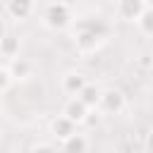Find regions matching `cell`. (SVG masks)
<instances>
[{
	"label": "cell",
	"mask_w": 153,
	"mask_h": 153,
	"mask_svg": "<svg viewBox=\"0 0 153 153\" xmlns=\"http://www.w3.org/2000/svg\"><path fill=\"white\" fill-rule=\"evenodd\" d=\"M76 98H79L81 103H86L88 108H98V103H100V88H98L96 84H86Z\"/></svg>",
	"instance_id": "cell-11"
},
{
	"label": "cell",
	"mask_w": 153,
	"mask_h": 153,
	"mask_svg": "<svg viewBox=\"0 0 153 153\" xmlns=\"http://www.w3.org/2000/svg\"><path fill=\"white\" fill-rule=\"evenodd\" d=\"M72 22H74L72 10H69V5L62 2V0H55V2H50V5L43 10V24H45L50 31H65V29L72 26Z\"/></svg>",
	"instance_id": "cell-2"
},
{
	"label": "cell",
	"mask_w": 153,
	"mask_h": 153,
	"mask_svg": "<svg viewBox=\"0 0 153 153\" xmlns=\"http://www.w3.org/2000/svg\"><path fill=\"white\" fill-rule=\"evenodd\" d=\"M136 24H139L141 33H146V36H151V38H153V7H146Z\"/></svg>",
	"instance_id": "cell-13"
},
{
	"label": "cell",
	"mask_w": 153,
	"mask_h": 153,
	"mask_svg": "<svg viewBox=\"0 0 153 153\" xmlns=\"http://www.w3.org/2000/svg\"><path fill=\"white\" fill-rule=\"evenodd\" d=\"M12 81H14V76H12L10 67L0 65V93H2V91H7V88L12 86Z\"/></svg>",
	"instance_id": "cell-14"
},
{
	"label": "cell",
	"mask_w": 153,
	"mask_h": 153,
	"mask_svg": "<svg viewBox=\"0 0 153 153\" xmlns=\"http://www.w3.org/2000/svg\"><path fill=\"white\" fill-rule=\"evenodd\" d=\"M143 146H146V153H153V129L148 131V136H146V141H143Z\"/></svg>",
	"instance_id": "cell-16"
},
{
	"label": "cell",
	"mask_w": 153,
	"mask_h": 153,
	"mask_svg": "<svg viewBox=\"0 0 153 153\" xmlns=\"http://www.w3.org/2000/svg\"><path fill=\"white\" fill-rule=\"evenodd\" d=\"M110 33V26L105 19L100 17H84L74 24V31H72V38H74V45L79 53H96L103 41L108 38Z\"/></svg>",
	"instance_id": "cell-1"
},
{
	"label": "cell",
	"mask_w": 153,
	"mask_h": 153,
	"mask_svg": "<svg viewBox=\"0 0 153 153\" xmlns=\"http://www.w3.org/2000/svg\"><path fill=\"white\" fill-rule=\"evenodd\" d=\"M7 12L12 19H26L33 12V0H7Z\"/></svg>",
	"instance_id": "cell-10"
},
{
	"label": "cell",
	"mask_w": 153,
	"mask_h": 153,
	"mask_svg": "<svg viewBox=\"0 0 153 153\" xmlns=\"http://www.w3.org/2000/svg\"><path fill=\"white\" fill-rule=\"evenodd\" d=\"M74 131H76V124H74L69 117H65V115H57V117L50 122V134H53L55 139H60V141L69 139Z\"/></svg>",
	"instance_id": "cell-8"
},
{
	"label": "cell",
	"mask_w": 153,
	"mask_h": 153,
	"mask_svg": "<svg viewBox=\"0 0 153 153\" xmlns=\"http://www.w3.org/2000/svg\"><path fill=\"white\" fill-rule=\"evenodd\" d=\"M143 10H146L143 0H117V17L122 22H139Z\"/></svg>",
	"instance_id": "cell-4"
},
{
	"label": "cell",
	"mask_w": 153,
	"mask_h": 153,
	"mask_svg": "<svg viewBox=\"0 0 153 153\" xmlns=\"http://www.w3.org/2000/svg\"><path fill=\"white\" fill-rule=\"evenodd\" d=\"M88 110H91V108H88L86 103H81L76 96H72V98L65 103L62 115H65V117H69L74 124H81V122H86V120H88Z\"/></svg>",
	"instance_id": "cell-5"
},
{
	"label": "cell",
	"mask_w": 153,
	"mask_h": 153,
	"mask_svg": "<svg viewBox=\"0 0 153 153\" xmlns=\"http://www.w3.org/2000/svg\"><path fill=\"white\" fill-rule=\"evenodd\" d=\"M86 84H88V81H86V76H84L81 72H67V74L62 76V81H60V88L72 98V96H79Z\"/></svg>",
	"instance_id": "cell-6"
},
{
	"label": "cell",
	"mask_w": 153,
	"mask_h": 153,
	"mask_svg": "<svg viewBox=\"0 0 153 153\" xmlns=\"http://www.w3.org/2000/svg\"><path fill=\"white\" fill-rule=\"evenodd\" d=\"M127 100H124V93L120 88H103L100 91V103L98 108L105 112V115H120L124 110Z\"/></svg>",
	"instance_id": "cell-3"
},
{
	"label": "cell",
	"mask_w": 153,
	"mask_h": 153,
	"mask_svg": "<svg viewBox=\"0 0 153 153\" xmlns=\"http://www.w3.org/2000/svg\"><path fill=\"white\" fill-rule=\"evenodd\" d=\"M60 153H88V139L79 131H74L69 139L62 141L60 146Z\"/></svg>",
	"instance_id": "cell-9"
},
{
	"label": "cell",
	"mask_w": 153,
	"mask_h": 153,
	"mask_svg": "<svg viewBox=\"0 0 153 153\" xmlns=\"http://www.w3.org/2000/svg\"><path fill=\"white\" fill-rule=\"evenodd\" d=\"M10 72L14 79H26V76H31V62L24 57H14V60H10Z\"/></svg>",
	"instance_id": "cell-12"
},
{
	"label": "cell",
	"mask_w": 153,
	"mask_h": 153,
	"mask_svg": "<svg viewBox=\"0 0 153 153\" xmlns=\"http://www.w3.org/2000/svg\"><path fill=\"white\" fill-rule=\"evenodd\" d=\"M31 153H60L53 143H36L33 148H31Z\"/></svg>",
	"instance_id": "cell-15"
},
{
	"label": "cell",
	"mask_w": 153,
	"mask_h": 153,
	"mask_svg": "<svg viewBox=\"0 0 153 153\" xmlns=\"http://www.w3.org/2000/svg\"><path fill=\"white\" fill-rule=\"evenodd\" d=\"M146 2V7H153V0H143Z\"/></svg>",
	"instance_id": "cell-17"
},
{
	"label": "cell",
	"mask_w": 153,
	"mask_h": 153,
	"mask_svg": "<svg viewBox=\"0 0 153 153\" xmlns=\"http://www.w3.org/2000/svg\"><path fill=\"white\" fill-rule=\"evenodd\" d=\"M19 53H22V41H19V36L17 33H2L0 36V57H7V60H14V57H19Z\"/></svg>",
	"instance_id": "cell-7"
}]
</instances>
